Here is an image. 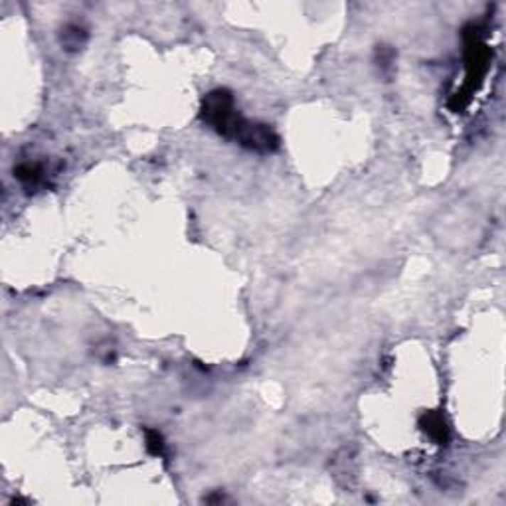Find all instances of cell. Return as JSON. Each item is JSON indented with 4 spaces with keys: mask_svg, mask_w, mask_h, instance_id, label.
Wrapping results in <instances>:
<instances>
[{
    "mask_svg": "<svg viewBox=\"0 0 506 506\" xmlns=\"http://www.w3.org/2000/svg\"><path fill=\"white\" fill-rule=\"evenodd\" d=\"M200 117L226 139H234L237 126L244 121V117L235 109L234 95L227 90L210 91L202 101Z\"/></svg>",
    "mask_w": 506,
    "mask_h": 506,
    "instance_id": "obj_1",
    "label": "cell"
},
{
    "mask_svg": "<svg viewBox=\"0 0 506 506\" xmlns=\"http://www.w3.org/2000/svg\"><path fill=\"white\" fill-rule=\"evenodd\" d=\"M14 174L26 188H38L44 182V166L38 163H24L14 168Z\"/></svg>",
    "mask_w": 506,
    "mask_h": 506,
    "instance_id": "obj_4",
    "label": "cell"
},
{
    "mask_svg": "<svg viewBox=\"0 0 506 506\" xmlns=\"http://www.w3.org/2000/svg\"><path fill=\"white\" fill-rule=\"evenodd\" d=\"M146 449L154 457H164L166 453V443L164 437L156 429H146Z\"/></svg>",
    "mask_w": 506,
    "mask_h": 506,
    "instance_id": "obj_6",
    "label": "cell"
},
{
    "mask_svg": "<svg viewBox=\"0 0 506 506\" xmlns=\"http://www.w3.org/2000/svg\"><path fill=\"white\" fill-rule=\"evenodd\" d=\"M419 425L424 427L425 434L429 435L435 443H439V445H445L447 439H449L447 424H445L441 414H437V411H427V414H424L421 419H419Z\"/></svg>",
    "mask_w": 506,
    "mask_h": 506,
    "instance_id": "obj_3",
    "label": "cell"
},
{
    "mask_svg": "<svg viewBox=\"0 0 506 506\" xmlns=\"http://www.w3.org/2000/svg\"><path fill=\"white\" fill-rule=\"evenodd\" d=\"M234 141H237L239 145L255 151V153H273L279 149V136L273 131L269 125H263V123H252L244 119L242 125L237 126L235 131Z\"/></svg>",
    "mask_w": 506,
    "mask_h": 506,
    "instance_id": "obj_2",
    "label": "cell"
},
{
    "mask_svg": "<svg viewBox=\"0 0 506 506\" xmlns=\"http://www.w3.org/2000/svg\"><path fill=\"white\" fill-rule=\"evenodd\" d=\"M85 40H87V34H85V30L77 26V24H68V26L62 30V44L68 52L82 50L83 45H85Z\"/></svg>",
    "mask_w": 506,
    "mask_h": 506,
    "instance_id": "obj_5",
    "label": "cell"
}]
</instances>
